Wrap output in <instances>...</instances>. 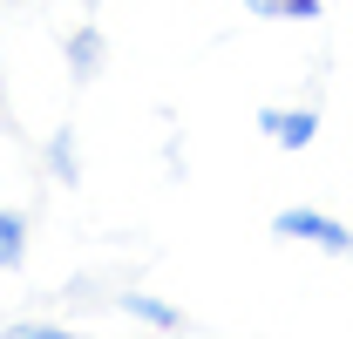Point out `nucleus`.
<instances>
[{"label":"nucleus","mask_w":353,"mask_h":339,"mask_svg":"<svg viewBox=\"0 0 353 339\" xmlns=\"http://www.w3.org/2000/svg\"><path fill=\"white\" fill-rule=\"evenodd\" d=\"M272 238L312 245V251H326V258H353V224H340V217H326V211H306V204L272 217Z\"/></svg>","instance_id":"obj_1"},{"label":"nucleus","mask_w":353,"mask_h":339,"mask_svg":"<svg viewBox=\"0 0 353 339\" xmlns=\"http://www.w3.org/2000/svg\"><path fill=\"white\" fill-rule=\"evenodd\" d=\"M259 136H272L279 150H312L319 109H259Z\"/></svg>","instance_id":"obj_2"},{"label":"nucleus","mask_w":353,"mask_h":339,"mask_svg":"<svg viewBox=\"0 0 353 339\" xmlns=\"http://www.w3.org/2000/svg\"><path fill=\"white\" fill-rule=\"evenodd\" d=\"M102 61H109V41H102V28H95V21H82V28L68 34V75H75V82H95V75H102Z\"/></svg>","instance_id":"obj_3"},{"label":"nucleus","mask_w":353,"mask_h":339,"mask_svg":"<svg viewBox=\"0 0 353 339\" xmlns=\"http://www.w3.org/2000/svg\"><path fill=\"white\" fill-rule=\"evenodd\" d=\"M123 312H130L136 326H157V333H183V326H190L170 298H143V292H123Z\"/></svg>","instance_id":"obj_4"},{"label":"nucleus","mask_w":353,"mask_h":339,"mask_svg":"<svg viewBox=\"0 0 353 339\" xmlns=\"http://www.w3.org/2000/svg\"><path fill=\"white\" fill-rule=\"evenodd\" d=\"M28 265V211L0 204V271H21Z\"/></svg>","instance_id":"obj_5"},{"label":"nucleus","mask_w":353,"mask_h":339,"mask_svg":"<svg viewBox=\"0 0 353 339\" xmlns=\"http://www.w3.org/2000/svg\"><path fill=\"white\" fill-rule=\"evenodd\" d=\"M252 14H265V21H319V0H252Z\"/></svg>","instance_id":"obj_6"},{"label":"nucleus","mask_w":353,"mask_h":339,"mask_svg":"<svg viewBox=\"0 0 353 339\" xmlns=\"http://www.w3.org/2000/svg\"><path fill=\"white\" fill-rule=\"evenodd\" d=\"M48 170H54L61 183H75V136H68V129H54V143H48Z\"/></svg>","instance_id":"obj_7"},{"label":"nucleus","mask_w":353,"mask_h":339,"mask_svg":"<svg viewBox=\"0 0 353 339\" xmlns=\"http://www.w3.org/2000/svg\"><path fill=\"white\" fill-rule=\"evenodd\" d=\"M7 333H21V339H54V333H61V319H41V312H28V319H14Z\"/></svg>","instance_id":"obj_8"},{"label":"nucleus","mask_w":353,"mask_h":339,"mask_svg":"<svg viewBox=\"0 0 353 339\" xmlns=\"http://www.w3.org/2000/svg\"><path fill=\"white\" fill-rule=\"evenodd\" d=\"M82 7H102V0H82Z\"/></svg>","instance_id":"obj_9"},{"label":"nucleus","mask_w":353,"mask_h":339,"mask_svg":"<svg viewBox=\"0 0 353 339\" xmlns=\"http://www.w3.org/2000/svg\"><path fill=\"white\" fill-rule=\"evenodd\" d=\"M0 102H7V82H0Z\"/></svg>","instance_id":"obj_10"}]
</instances>
